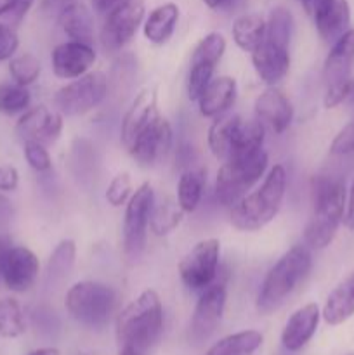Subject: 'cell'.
Segmentation results:
<instances>
[{"label": "cell", "instance_id": "f5cc1de1", "mask_svg": "<svg viewBox=\"0 0 354 355\" xmlns=\"http://www.w3.org/2000/svg\"><path fill=\"white\" fill-rule=\"evenodd\" d=\"M297 2H301L302 6H304V9L307 10L309 14H312V10H314L316 3H318V0H297Z\"/></svg>", "mask_w": 354, "mask_h": 355}, {"label": "cell", "instance_id": "f907efd6", "mask_svg": "<svg viewBox=\"0 0 354 355\" xmlns=\"http://www.w3.org/2000/svg\"><path fill=\"white\" fill-rule=\"evenodd\" d=\"M203 2L207 3L210 9L221 10V9H229V7H231L236 0H203Z\"/></svg>", "mask_w": 354, "mask_h": 355}, {"label": "cell", "instance_id": "44dd1931", "mask_svg": "<svg viewBox=\"0 0 354 355\" xmlns=\"http://www.w3.org/2000/svg\"><path fill=\"white\" fill-rule=\"evenodd\" d=\"M354 64V30L346 31L335 44L330 49V54L326 55L325 68H323V78L326 87L335 85V83L346 82L353 78L351 69Z\"/></svg>", "mask_w": 354, "mask_h": 355}, {"label": "cell", "instance_id": "30bf717a", "mask_svg": "<svg viewBox=\"0 0 354 355\" xmlns=\"http://www.w3.org/2000/svg\"><path fill=\"white\" fill-rule=\"evenodd\" d=\"M221 243L219 239H203L196 243L180 260L179 274L183 283L193 291H203L217 279Z\"/></svg>", "mask_w": 354, "mask_h": 355}, {"label": "cell", "instance_id": "ac0fdd59", "mask_svg": "<svg viewBox=\"0 0 354 355\" xmlns=\"http://www.w3.org/2000/svg\"><path fill=\"white\" fill-rule=\"evenodd\" d=\"M316 30L326 44H335L346 31H349L351 9L347 0H318L311 14Z\"/></svg>", "mask_w": 354, "mask_h": 355}, {"label": "cell", "instance_id": "7402d4cb", "mask_svg": "<svg viewBox=\"0 0 354 355\" xmlns=\"http://www.w3.org/2000/svg\"><path fill=\"white\" fill-rule=\"evenodd\" d=\"M158 107H156V94L155 90H142L134 99L132 106L128 107L127 114L121 123V142L125 148L132 144L139 132L149 123L155 116H158Z\"/></svg>", "mask_w": 354, "mask_h": 355}, {"label": "cell", "instance_id": "7bdbcfd3", "mask_svg": "<svg viewBox=\"0 0 354 355\" xmlns=\"http://www.w3.org/2000/svg\"><path fill=\"white\" fill-rule=\"evenodd\" d=\"M19 184V173L12 165L0 166V191H14Z\"/></svg>", "mask_w": 354, "mask_h": 355}, {"label": "cell", "instance_id": "9a60e30c", "mask_svg": "<svg viewBox=\"0 0 354 355\" xmlns=\"http://www.w3.org/2000/svg\"><path fill=\"white\" fill-rule=\"evenodd\" d=\"M62 130V114L45 106L26 111L16 125V134L23 142L35 141L47 146L59 139Z\"/></svg>", "mask_w": 354, "mask_h": 355}, {"label": "cell", "instance_id": "8fae6325", "mask_svg": "<svg viewBox=\"0 0 354 355\" xmlns=\"http://www.w3.org/2000/svg\"><path fill=\"white\" fill-rule=\"evenodd\" d=\"M144 10L142 0H130L106 14L103 30H101V44L104 51L113 54L124 49L137 33L144 19Z\"/></svg>", "mask_w": 354, "mask_h": 355}, {"label": "cell", "instance_id": "c3c4849f", "mask_svg": "<svg viewBox=\"0 0 354 355\" xmlns=\"http://www.w3.org/2000/svg\"><path fill=\"white\" fill-rule=\"evenodd\" d=\"M12 218V207L3 194H0V225H7Z\"/></svg>", "mask_w": 354, "mask_h": 355}, {"label": "cell", "instance_id": "5bb4252c", "mask_svg": "<svg viewBox=\"0 0 354 355\" xmlns=\"http://www.w3.org/2000/svg\"><path fill=\"white\" fill-rule=\"evenodd\" d=\"M38 270L40 263L31 250L26 246H12L0 267V276L10 291L24 293L35 284Z\"/></svg>", "mask_w": 354, "mask_h": 355}, {"label": "cell", "instance_id": "bcb514c9", "mask_svg": "<svg viewBox=\"0 0 354 355\" xmlns=\"http://www.w3.org/2000/svg\"><path fill=\"white\" fill-rule=\"evenodd\" d=\"M76 0H42V10L47 14L52 12H61L62 9H66L68 6L75 3Z\"/></svg>", "mask_w": 354, "mask_h": 355}, {"label": "cell", "instance_id": "f35d334b", "mask_svg": "<svg viewBox=\"0 0 354 355\" xmlns=\"http://www.w3.org/2000/svg\"><path fill=\"white\" fill-rule=\"evenodd\" d=\"M24 158H26L28 165H30L35 172H47L52 166L51 155H49L45 146L40 144V142H24Z\"/></svg>", "mask_w": 354, "mask_h": 355}, {"label": "cell", "instance_id": "cb8c5ba5", "mask_svg": "<svg viewBox=\"0 0 354 355\" xmlns=\"http://www.w3.org/2000/svg\"><path fill=\"white\" fill-rule=\"evenodd\" d=\"M354 315V274L337 284L328 295L323 307V319L326 324L339 326Z\"/></svg>", "mask_w": 354, "mask_h": 355}, {"label": "cell", "instance_id": "4dcf8cb0", "mask_svg": "<svg viewBox=\"0 0 354 355\" xmlns=\"http://www.w3.org/2000/svg\"><path fill=\"white\" fill-rule=\"evenodd\" d=\"M26 331L23 309L16 298H2L0 300V336L6 340L19 338Z\"/></svg>", "mask_w": 354, "mask_h": 355}, {"label": "cell", "instance_id": "7dc6e473", "mask_svg": "<svg viewBox=\"0 0 354 355\" xmlns=\"http://www.w3.org/2000/svg\"><path fill=\"white\" fill-rule=\"evenodd\" d=\"M130 2V0H94V6H96V9L99 10L101 14H110L111 10H115L117 7L124 6V3Z\"/></svg>", "mask_w": 354, "mask_h": 355}, {"label": "cell", "instance_id": "b9f144b4", "mask_svg": "<svg viewBox=\"0 0 354 355\" xmlns=\"http://www.w3.org/2000/svg\"><path fill=\"white\" fill-rule=\"evenodd\" d=\"M19 38L9 24H0V61H7L16 54Z\"/></svg>", "mask_w": 354, "mask_h": 355}, {"label": "cell", "instance_id": "8d00e7d4", "mask_svg": "<svg viewBox=\"0 0 354 355\" xmlns=\"http://www.w3.org/2000/svg\"><path fill=\"white\" fill-rule=\"evenodd\" d=\"M214 71V66L191 62L189 73H187V97H189L191 101L200 99L203 90L207 89V85L210 83Z\"/></svg>", "mask_w": 354, "mask_h": 355}, {"label": "cell", "instance_id": "74e56055", "mask_svg": "<svg viewBox=\"0 0 354 355\" xmlns=\"http://www.w3.org/2000/svg\"><path fill=\"white\" fill-rule=\"evenodd\" d=\"M132 194V182L128 173H118L113 180L110 182L106 191V200L111 207H121L125 201L130 200Z\"/></svg>", "mask_w": 354, "mask_h": 355}, {"label": "cell", "instance_id": "4fadbf2b", "mask_svg": "<svg viewBox=\"0 0 354 355\" xmlns=\"http://www.w3.org/2000/svg\"><path fill=\"white\" fill-rule=\"evenodd\" d=\"M172 146V127L163 116H155L128 146V153L139 165H155L162 162Z\"/></svg>", "mask_w": 354, "mask_h": 355}, {"label": "cell", "instance_id": "603a6c76", "mask_svg": "<svg viewBox=\"0 0 354 355\" xmlns=\"http://www.w3.org/2000/svg\"><path fill=\"white\" fill-rule=\"evenodd\" d=\"M236 92H238L236 80L231 78V76H217V78H212L207 89L203 90V94L198 99L200 113L207 118L219 116V114L228 111L235 104Z\"/></svg>", "mask_w": 354, "mask_h": 355}, {"label": "cell", "instance_id": "52a82bcc", "mask_svg": "<svg viewBox=\"0 0 354 355\" xmlns=\"http://www.w3.org/2000/svg\"><path fill=\"white\" fill-rule=\"evenodd\" d=\"M267 168V153L259 149L257 153L242 158L226 162L221 166L215 180V198L226 207L238 203L246 191L252 189L253 184L260 180Z\"/></svg>", "mask_w": 354, "mask_h": 355}, {"label": "cell", "instance_id": "1f68e13d", "mask_svg": "<svg viewBox=\"0 0 354 355\" xmlns=\"http://www.w3.org/2000/svg\"><path fill=\"white\" fill-rule=\"evenodd\" d=\"M226 52V38L221 33L214 31L201 38L194 47L193 55H191V62H198V64H208L217 66L221 58Z\"/></svg>", "mask_w": 354, "mask_h": 355}, {"label": "cell", "instance_id": "ba28073f", "mask_svg": "<svg viewBox=\"0 0 354 355\" xmlns=\"http://www.w3.org/2000/svg\"><path fill=\"white\" fill-rule=\"evenodd\" d=\"M108 94V80L103 73L94 71L78 76L61 87L54 97L58 111L66 116H78L99 106Z\"/></svg>", "mask_w": 354, "mask_h": 355}, {"label": "cell", "instance_id": "9c48e42d", "mask_svg": "<svg viewBox=\"0 0 354 355\" xmlns=\"http://www.w3.org/2000/svg\"><path fill=\"white\" fill-rule=\"evenodd\" d=\"M153 205H155V193L149 182L139 186L128 200L124 218V252L127 259H139L144 250Z\"/></svg>", "mask_w": 354, "mask_h": 355}, {"label": "cell", "instance_id": "3957f363", "mask_svg": "<svg viewBox=\"0 0 354 355\" xmlns=\"http://www.w3.org/2000/svg\"><path fill=\"white\" fill-rule=\"evenodd\" d=\"M311 267L312 257L309 246H292L264 277L257 295V311L260 314L278 311L309 276Z\"/></svg>", "mask_w": 354, "mask_h": 355}, {"label": "cell", "instance_id": "ee69618b", "mask_svg": "<svg viewBox=\"0 0 354 355\" xmlns=\"http://www.w3.org/2000/svg\"><path fill=\"white\" fill-rule=\"evenodd\" d=\"M33 2L35 0H12L9 12H7L6 16H9L12 23H19V21L26 16L28 10L31 9Z\"/></svg>", "mask_w": 354, "mask_h": 355}, {"label": "cell", "instance_id": "e0dca14e", "mask_svg": "<svg viewBox=\"0 0 354 355\" xmlns=\"http://www.w3.org/2000/svg\"><path fill=\"white\" fill-rule=\"evenodd\" d=\"M252 62L259 78L267 85L274 87L287 76L288 69H290L288 45H281L264 38L262 44L252 52Z\"/></svg>", "mask_w": 354, "mask_h": 355}, {"label": "cell", "instance_id": "d4e9b609", "mask_svg": "<svg viewBox=\"0 0 354 355\" xmlns=\"http://www.w3.org/2000/svg\"><path fill=\"white\" fill-rule=\"evenodd\" d=\"M59 26L71 40L90 45L94 42V19L90 10L83 3H71L58 16Z\"/></svg>", "mask_w": 354, "mask_h": 355}, {"label": "cell", "instance_id": "f6af8a7d", "mask_svg": "<svg viewBox=\"0 0 354 355\" xmlns=\"http://www.w3.org/2000/svg\"><path fill=\"white\" fill-rule=\"evenodd\" d=\"M344 224L347 229L354 231V180L349 189V198L346 200V214H344Z\"/></svg>", "mask_w": 354, "mask_h": 355}, {"label": "cell", "instance_id": "db71d44e", "mask_svg": "<svg viewBox=\"0 0 354 355\" xmlns=\"http://www.w3.org/2000/svg\"><path fill=\"white\" fill-rule=\"evenodd\" d=\"M10 3H12V0H0V16H6L9 12Z\"/></svg>", "mask_w": 354, "mask_h": 355}, {"label": "cell", "instance_id": "7a4b0ae2", "mask_svg": "<svg viewBox=\"0 0 354 355\" xmlns=\"http://www.w3.org/2000/svg\"><path fill=\"white\" fill-rule=\"evenodd\" d=\"M346 186L342 180L318 177L312 180V214L304 231L305 245L323 250L333 241L346 214Z\"/></svg>", "mask_w": 354, "mask_h": 355}, {"label": "cell", "instance_id": "f546056e", "mask_svg": "<svg viewBox=\"0 0 354 355\" xmlns=\"http://www.w3.org/2000/svg\"><path fill=\"white\" fill-rule=\"evenodd\" d=\"M186 211L180 208L179 201L172 198H165L158 205H153L151 217H149V225L156 236H167L183 222V215Z\"/></svg>", "mask_w": 354, "mask_h": 355}, {"label": "cell", "instance_id": "484cf974", "mask_svg": "<svg viewBox=\"0 0 354 355\" xmlns=\"http://www.w3.org/2000/svg\"><path fill=\"white\" fill-rule=\"evenodd\" d=\"M179 21V7L167 2L151 10L144 23V37L156 45H162L172 37Z\"/></svg>", "mask_w": 354, "mask_h": 355}, {"label": "cell", "instance_id": "ab89813d", "mask_svg": "<svg viewBox=\"0 0 354 355\" xmlns=\"http://www.w3.org/2000/svg\"><path fill=\"white\" fill-rule=\"evenodd\" d=\"M353 96H354V78H349L346 80V82H340V83H335V85L326 87L325 107L333 110V107L340 106L344 101H347Z\"/></svg>", "mask_w": 354, "mask_h": 355}, {"label": "cell", "instance_id": "ffe728a7", "mask_svg": "<svg viewBox=\"0 0 354 355\" xmlns=\"http://www.w3.org/2000/svg\"><path fill=\"white\" fill-rule=\"evenodd\" d=\"M257 120L267 125L274 134H283L292 123L294 107L290 101L276 87H269L255 99Z\"/></svg>", "mask_w": 354, "mask_h": 355}, {"label": "cell", "instance_id": "4316f807", "mask_svg": "<svg viewBox=\"0 0 354 355\" xmlns=\"http://www.w3.org/2000/svg\"><path fill=\"white\" fill-rule=\"evenodd\" d=\"M262 333L255 329H245L221 338L203 355H253L262 347Z\"/></svg>", "mask_w": 354, "mask_h": 355}, {"label": "cell", "instance_id": "60d3db41", "mask_svg": "<svg viewBox=\"0 0 354 355\" xmlns=\"http://www.w3.org/2000/svg\"><path fill=\"white\" fill-rule=\"evenodd\" d=\"M330 151L333 155H353L354 153V120L347 123L333 139Z\"/></svg>", "mask_w": 354, "mask_h": 355}, {"label": "cell", "instance_id": "83f0119b", "mask_svg": "<svg viewBox=\"0 0 354 355\" xmlns=\"http://www.w3.org/2000/svg\"><path fill=\"white\" fill-rule=\"evenodd\" d=\"M266 37V21L259 14H243L233 24V38L236 45L246 52H253Z\"/></svg>", "mask_w": 354, "mask_h": 355}, {"label": "cell", "instance_id": "d590c367", "mask_svg": "<svg viewBox=\"0 0 354 355\" xmlns=\"http://www.w3.org/2000/svg\"><path fill=\"white\" fill-rule=\"evenodd\" d=\"M40 61L33 54H21L17 58L10 59L9 73L12 80L19 85L28 87L38 78L40 75Z\"/></svg>", "mask_w": 354, "mask_h": 355}, {"label": "cell", "instance_id": "816d5d0a", "mask_svg": "<svg viewBox=\"0 0 354 355\" xmlns=\"http://www.w3.org/2000/svg\"><path fill=\"white\" fill-rule=\"evenodd\" d=\"M28 355H59V350L54 347H44V349H37Z\"/></svg>", "mask_w": 354, "mask_h": 355}, {"label": "cell", "instance_id": "8992f818", "mask_svg": "<svg viewBox=\"0 0 354 355\" xmlns=\"http://www.w3.org/2000/svg\"><path fill=\"white\" fill-rule=\"evenodd\" d=\"M65 307L78 324L90 329H101L110 322L117 309V293L108 284L80 281L66 293Z\"/></svg>", "mask_w": 354, "mask_h": 355}, {"label": "cell", "instance_id": "836d02e7", "mask_svg": "<svg viewBox=\"0 0 354 355\" xmlns=\"http://www.w3.org/2000/svg\"><path fill=\"white\" fill-rule=\"evenodd\" d=\"M31 96L26 87L19 83H2L0 85V113L2 114H17L26 111L30 106Z\"/></svg>", "mask_w": 354, "mask_h": 355}, {"label": "cell", "instance_id": "277c9868", "mask_svg": "<svg viewBox=\"0 0 354 355\" xmlns=\"http://www.w3.org/2000/svg\"><path fill=\"white\" fill-rule=\"evenodd\" d=\"M287 191V172L283 165H274L262 186L246 194L231 208V224L239 231H259L266 227L280 211Z\"/></svg>", "mask_w": 354, "mask_h": 355}, {"label": "cell", "instance_id": "7c38bea8", "mask_svg": "<svg viewBox=\"0 0 354 355\" xmlns=\"http://www.w3.org/2000/svg\"><path fill=\"white\" fill-rule=\"evenodd\" d=\"M226 300L228 290L224 279H215L210 286L201 291L189 322V338L193 342H203L217 329L224 315Z\"/></svg>", "mask_w": 354, "mask_h": 355}, {"label": "cell", "instance_id": "2e32d148", "mask_svg": "<svg viewBox=\"0 0 354 355\" xmlns=\"http://www.w3.org/2000/svg\"><path fill=\"white\" fill-rule=\"evenodd\" d=\"M52 69L56 76L65 80H75L85 75L96 62V52L90 45L69 40L59 44L52 51Z\"/></svg>", "mask_w": 354, "mask_h": 355}, {"label": "cell", "instance_id": "681fc988", "mask_svg": "<svg viewBox=\"0 0 354 355\" xmlns=\"http://www.w3.org/2000/svg\"><path fill=\"white\" fill-rule=\"evenodd\" d=\"M12 239H10V236L3 234V232H0V267H2L3 260H6L7 253L10 252V248H12Z\"/></svg>", "mask_w": 354, "mask_h": 355}, {"label": "cell", "instance_id": "6da1fadb", "mask_svg": "<svg viewBox=\"0 0 354 355\" xmlns=\"http://www.w3.org/2000/svg\"><path fill=\"white\" fill-rule=\"evenodd\" d=\"M163 336V307L155 290H146L117 318L118 355H155Z\"/></svg>", "mask_w": 354, "mask_h": 355}, {"label": "cell", "instance_id": "e575fe53", "mask_svg": "<svg viewBox=\"0 0 354 355\" xmlns=\"http://www.w3.org/2000/svg\"><path fill=\"white\" fill-rule=\"evenodd\" d=\"M292 28H294L292 14L285 7H274L269 14V19L266 21V37L264 38L281 45H290Z\"/></svg>", "mask_w": 354, "mask_h": 355}, {"label": "cell", "instance_id": "5b68a950", "mask_svg": "<svg viewBox=\"0 0 354 355\" xmlns=\"http://www.w3.org/2000/svg\"><path fill=\"white\" fill-rule=\"evenodd\" d=\"M264 125L259 120H243L238 114L221 116L208 130V148L222 162L248 156L262 149Z\"/></svg>", "mask_w": 354, "mask_h": 355}, {"label": "cell", "instance_id": "d6986e66", "mask_svg": "<svg viewBox=\"0 0 354 355\" xmlns=\"http://www.w3.org/2000/svg\"><path fill=\"white\" fill-rule=\"evenodd\" d=\"M321 312L316 304H307L295 311L288 318L283 331H281V345L288 352H298L304 349L318 329Z\"/></svg>", "mask_w": 354, "mask_h": 355}, {"label": "cell", "instance_id": "f1b7e54d", "mask_svg": "<svg viewBox=\"0 0 354 355\" xmlns=\"http://www.w3.org/2000/svg\"><path fill=\"white\" fill-rule=\"evenodd\" d=\"M205 186V170L191 168L180 175L177 184V201L186 214H191L198 208L203 194Z\"/></svg>", "mask_w": 354, "mask_h": 355}, {"label": "cell", "instance_id": "d6a6232c", "mask_svg": "<svg viewBox=\"0 0 354 355\" xmlns=\"http://www.w3.org/2000/svg\"><path fill=\"white\" fill-rule=\"evenodd\" d=\"M76 257V246L71 239H65L56 246L52 252L51 259L47 263V274L51 279H62L71 272L73 266H75Z\"/></svg>", "mask_w": 354, "mask_h": 355}]
</instances>
